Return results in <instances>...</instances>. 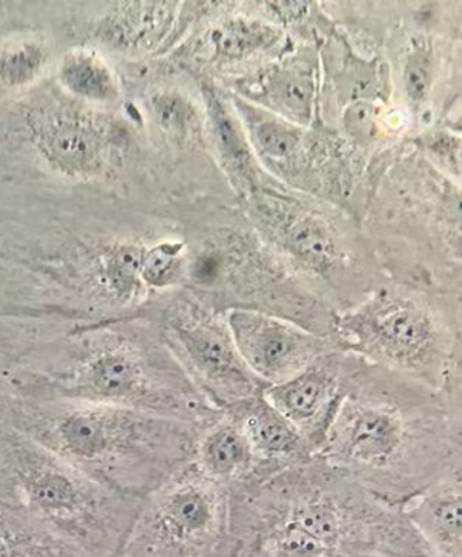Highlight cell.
Listing matches in <instances>:
<instances>
[{"mask_svg":"<svg viewBox=\"0 0 462 557\" xmlns=\"http://www.w3.org/2000/svg\"><path fill=\"white\" fill-rule=\"evenodd\" d=\"M263 97L269 104L296 123L308 124L312 114L313 83L312 65L289 64L279 66L263 76Z\"/></svg>","mask_w":462,"mask_h":557,"instance_id":"4fadbf2b","label":"cell"},{"mask_svg":"<svg viewBox=\"0 0 462 557\" xmlns=\"http://www.w3.org/2000/svg\"><path fill=\"white\" fill-rule=\"evenodd\" d=\"M280 34L271 25L259 21L235 20L226 22L212 34V44L220 57L236 60L263 51L277 42Z\"/></svg>","mask_w":462,"mask_h":557,"instance_id":"ac0fdd59","label":"cell"},{"mask_svg":"<svg viewBox=\"0 0 462 557\" xmlns=\"http://www.w3.org/2000/svg\"><path fill=\"white\" fill-rule=\"evenodd\" d=\"M461 473L439 480L402 509L435 557H462Z\"/></svg>","mask_w":462,"mask_h":557,"instance_id":"30bf717a","label":"cell"},{"mask_svg":"<svg viewBox=\"0 0 462 557\" xmlns=\"http://www.w3.org/2000/svg\"><path fill=\"white\" fill-rule=\"evenodd\" d=\"M335 341L394 374L430 388L461 393L460 322L428 298L383 289L336 319Z\"/></svg>","mask_w":462,"mask_h":557,"instance_id":"3957f363","label":"cell"},{"mask_svg":"<svg viewBox=\"0 0 462 557\" xmlns=\"http://www.w3.org/2000/svg\"><path fill=\"white\" fill-rule=\"evenodd\" d=\"M226 319L241 359L264 386L294 379L322 355L339 348L335 341L273 314L233 309Z\"/></svg>","mask_w":462,"mask_h":557,"instance_id":"52a82bcc","label":"cell"},{"mask_svg":"<svg viewBox=\"0 0 462 557\" xmlns=\"http://www.w3.org/2000/svg\"><path fill=\"white\" fill-rule=\"evenodd\" d=\"M47 53L36 42L25 40L22 44L0 51V85L7 88H21L30 83L42 72Z\"/></svg>","mask_w":462,"mask_h":557,"instance_id":"ffe728a7","label":"cell"},{"mask_svg":"<svg viewBox=\"0 0 462 557\" xmlns=\"http://www.w3.org/2000/svg\"><path fill=\"white\" fill-rule=\"evenodd\" d=\"M375 108L367 102H358L347 114V125L349 132L357 137L370 136L374 129Z\"/></svg>","mask_w":462,"mask_h":557,"instance_id":"d4e9b609","label":"cell"},{"mask_svg":"<svg viewBox=\"0 0 462 557\" xmlns=\"http://www.w3.org/2000/svg\"><path fill=\"white\" fill-rule=\"evenodd\" d=\"M227 492L230 557H435L402 509L320 457Z\"/></svg>","mask_w":462,"mask_h":557,"instance_id":"7a4b0ae2","label":"cell"},{"mask_svg":"<svg viewBox=\"0 0 462 557\" xmlns=\"http://www.w3.org/2000/svg\"><path fill=\"white\" fill-rule=\"evenodd\" d=\"M0 557H87L35 522L0 518Z\"/></svg>","mask_w":462,"mask_h":557,"instance_id":"2e32d148","label":"cell"},{"mask_svg":"<svg viewBox=\"0 0 462 557\" xmlns=\"http://www.w3.org/2000/svg\"><path fill=\"white\" fill-rule=\"evenodd\" d=\"M223 412L240 426L266 470H284L316 457L299 431L267 401L263 391Z\"/></svg>","mask_w":462,"mask_h":557,"instance_id":"9c48e42d","label":"cell"},{"mask_svg":"<svg viewBox=\"0 0 462 557\" xmlns=\"http://www.w3.org/2000/svg\"><path fill=\"white\" fill-rule=\"evenodd\" d=\"M228 545L227 488L191 460L148 494L116 557H230Z\"/></svg>","mask_w":462,"mask_h":557,"instance_id":"5b68a950","label":"cell"},{"mask_svg":"<svg viewBox=\"0 0 462 557\" xmlns=\"http://www.w3.org/2000/svg\"><path fill=\"white\" fill-rule=\"evenodd\" d=\"M152 111L161 127L174 136H186L195 127V112L177 96L155 98Z\"/></svg>","mask_w":462,"mask_h":557,"instance_id":"603a6c76","label":"cell"},{"mask_svg":"<svg viewBox=\"0 0 462 557\" xmlns=\"http://www.w3.org/2000/svg\"><path fill=\"white\" fill-rule=\"evenodd\" d=\"M170 16V8L164 3H133L108 17L102 26V39L118 49H140L148 47L164 30Z\"/></svg>","mask_w":462,"mask_h":557,"instance_id":"5bb4252c","label":"cell"},{"mask_svg":"<svg viewBox=\"0 0 462 557\" xmlns=\"http://www.w3.org/2000/svg\"><path fill=\"white\" fill-rule=\"evenodd\" d=\"M208 98L220 154H222L226 168L239 180L241 186H245V184L253 182L251 178L253 164H251L248 143L223 102L214 96H208Z\"/></svg>","mask_w":462,"mask_h":557,"instance_id":"e0dca14e","label":"cell"},{"mask_svg":"<svg viewBox=\"0 0 462 557\" xmlns=\"http://www.w3.org/2000/svg\"><path fill=\"white\" fill-rule=\"evenodd\" d=\"M160 339L188 380L220 411L266 388L241 359L226 313L203 299H178L165 314Z\"/></svg>","mask_w":462,"mask_h":557,"instance_id":"8992f818","label":"cell"},{"mask_svg":"<svg viewBox=\"0 0 462 557\" xmlns=\"http://www.w3.org/2000/svg\"><path fill=\"white\" fill-rule=\"evenodd\" d=\"M349 354L335 348L285 383L266 386L267 401L299 431L312 451H321L347 393Z\"/></svg>","mask_w":462,"mask_h":557,"instance_id":"ba28073f","label":"cell"},{"mask_svg":"<svg viewBox=\"0 0 462 557\" xmlns=\"http://www.w3.org/2000/svg\"><path fill=\"white\" fill-rule=\"evenodd\" d=\"M40 144L48 159L65 173L79 175L100 168L101 139L85 121L53 120L45 128Z\"/></svg>","mask_w":462,"mask_h":557,"instance_id":"7c38bea8","label":"cell"},{"mask_svg":"<svg viewBox=\"0 0 462 557\" xmlns=\"http://www.w3.org/2000/svg\"><path fill=\"white\" fill-rule=\"evenodd\" d=\"M191 460L209 479L227 490L264 473L244 431L224 412L199 431Z\"/></svg>","mask_w":462,"mask_h":557,"instance_id":"8fae6325","label":"cell"},{"mask_svg":"<svg viewBox=\"0 0 462 557\" xmlns=\"http://www.w3.org/2000/svg\"><path fill=\"white\" fill-rule=\"evenodd\" d=\"M142 251L136 247H123L114 253L107 267L112 289L121 298H132L141 289Z\"/></svg>","mask_w":462,"mask_h":557,"instance_id":"7402d4cb","label":"cell"},{"mask_svg":"<svg viewBox=\"0 0 462 557\" xmlns=\"http://www.w3.org/2000/svg\"><path fill=\"white\" fill-rule=\"evenodd\" d=\"M433 65L429 53L425 49H416L408 58L405 66V87L412 101H424L428 96Z\"/></svg>","mask_w":462,"mask_h":557,"instance_id":"cb8c5ba5","label":"cell"},{"mask_svg":"<svg viewBox=\"0 0 462 557\" xmlns=\"http://www.w3.org/2000/svg\"><path fill=\"white\" fill-rule=\"evenodd\" d=\"M461 393L415 383L349 354L347 393L316 457L403 509L462 470Z\"/></svg>","mask_w":462,"mask_h":557,"instance_id":"6da1fadb","label":"cell"},{"mask_svg":"<svg viewBox=\"0 0 462 557\" xmlns=\"http://www.w3.org/2000/svg\"><path fill=\"white\" fill-rule=\"evenodd\" d=\"M199 430L129 408L79 404L51 418L42 444L66 461L100 467L114 461L143 498L191 461Z\"/></svg>","mask_w":462,"mask_h":557,"instance_id":"277c9868","label":"cell"},{"mask_svg":"<svg viewBox=\"0 0 462 557\" xmlns=\"http://www.w3.org/2000/svg\"><path fill=\"white\" fill-rule=\"evenodd\" d=\"M182 246L164 244L143 255L141 281L151 287L176 285L183 275Z\"/></svg>","mask_w":462,"mask_h":557,"instance_id":"44dd1931","label":"cell"},{"mask_svg":"<svg viewBox=\"0 0 462 557\" xmlns=\"http://www.w3.org/2000/svg\"><path fill=\"white\" fill-rule=\"evenodd\" d=\"M61 79L75 96L91 101H112L116 84L110 66L96 52H70L61 65Z\"/></svg>","mask_w":462,"mask_h":557,"instance_id":"9a60e30c","label":"cell"},{"mask_svg":"<svg viewBox=\"0 0 462 557\" xmlns=\"http://www.w3.org/2000/svg\"><path fill=\"white\" fill-rule=\"evenodd\" d=\"M246 119L251 129L255 147L262 154L273 160H286L298 148L300 132L289 123H284L266 112L244 107Z\"/></svg>","mask_w":462,"mask_h":557,"instance_id":"d6986e66","label":"cell"}]
</instances>
